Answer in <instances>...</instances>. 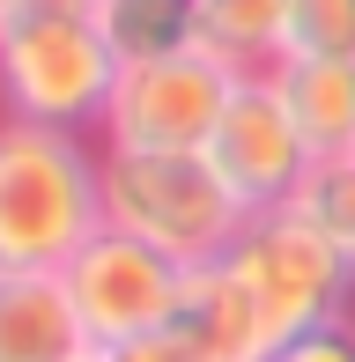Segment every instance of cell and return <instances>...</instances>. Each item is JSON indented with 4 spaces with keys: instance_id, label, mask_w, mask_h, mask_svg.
Returning <instances> with one entry per match:
<instances>
[{
    "instance_id": "cell-7",
    "label": "cell",
    "mask_w": 355,
    "mask_h": 362,
    "mask_svg": "<svg viewBox=\"0 0 355 362\" xmlns=\"http://www.w3.org/2000/svg\"><path fill=\"white\" fill-rule=\"evenodd\" d=\"M207 163L222 170V185H230L252 215L296 200L303 170H311L318 156H311V141H303V126H296V111H289L274 67L237 74L230 104H222V126H215V141H207Z\"/></svg>"
},
{
    "instance_id": "cell-12",
    "label": "cell",
    "mask_w": 355,
    "mask_h": 362,
    "mask_svg": "<svg viewBox=\"0 0 355 362\" xmlns=\"http://www.w3.org/2000/svg\"><path fill=\"white\" fill-rule=\"evenodd\" d=\"M96 30L111 37L119 67H126V59H163V52L200 45L192 0H96Z\"/></svg>"
},
{
    "instance_id": "cell-8",
    "label": "cell",
    "mask_w": 355,
    "mask_h": 362,
    "mask_svg": "<svg viewBox=\"0 0 355 362\" xmlns=\"http://www.w3.org/2000/svg\"><path fill=\"white\" fill-rule=\"evenodd\" d=\"M170 333L185 340L200 362H267L281 340H274L260 296L230 274V259H207V267H185V288H178Z\"/></svg>"
},
{
    "instance_id": "cell-11",
    "label": "cell",
    "mask_w": 355,
    "mask_h": 362,
    "mask_svg": "<svg viewBox=\"0 0 355 362\" xmlns=\"http://www.w3.org/2000/svg\"><path fill=\"white\" fill-rule=\"evenodd\" d=\"M192 15H200V45L222 52L237 74H260L281 59L289 0H192Z\"/></svg>"
},
{
    "instance_id": "cell-1",
    "label": "cell",
    "mask_w": 355,
    "mask_h": 362,
    "mask_svg": "<svg viewBox=\"0 0 355 362\" xmlns=\"http://www.w3.org/2000/svg\"><path fill=\"white\" fill-rule=\"evenodd\" d=\"M104 229V148L89 134L0 119V267L59 274Z\"/></svg>"
},
{
    "instance_id": "cell-3",
    "label": "cell",
    "mask_w": 355,
    "mask_h": 362,
    "mask_svg": "<svg viewBox=\"0 0 355 362\" xmlns=\"http://www.w3.org/2000/svg\"><path fill=\"white\" fill-rule=\"evenodd\" d=\"M119 89V52L96 15H8L0 23V119L96 134Z\"/></svg>"
},
{
    "instance_id": "cell-14",
    "label": "cell",
    "mask_w": 355,
    "mask_h": 362,
    "mask_svg": "<svg viewBox=\"0 0 355 362\" xmlns=\"http://www.w3.org/2000/svg\"><path fill=\"white\" fill-rule=\"evenodd\" d=\"M281 59H355V0H289Z\"/></svg>"
},
{
    "instance_id": "cell-15",
    "label": "cell",
    "mask_w": 355,
    "mask_h": 362,
    "mask_svg": "<svg viewBox=\"0 0 355 362\" xmlns=\"http://www.w3.org/2000/svg\"><path fill=\"white\" fill-rule=\"evenodd\" d=\"M267 362H355V318H326V325H311V333L281 340Z\"/></svg>"
},
{
    "instance_id": "cell-18",
    "label": "cell",
    "mask_w": 355,
    "mask_h": 362,
    "mask_svg": "<svg viewBox=\"0 0 355 362\" xmlns=\"http://www.w3.org/2000/svg\"><path fill=\"white\" fill-rule=\"evenodd\" d=\"M8 15H15V0H0V23H8Z\"/></svg>"
},
{
    "instance_id": "cell-9",
    "label": "cell",
    "mask_w": 355,
    "mask_h": 362,
    "mask_svg": "<svg viewBox=\"0 0 355 362\" xmlns=\"http://www.w3.org/2000/svg\"><path fill=\"white\" fill-rule=\"evenodd\" d=\"M89 333L67 303L59 274H8L0 267V362H89Z\"/></svg>"
},
{
    "instance_id": "cell-10",
    "label": "cell",
    "mask_w": 355,
    "mask_h": 362,
    "mask_svg": "<svg viewBox=\"0 0 355 362\" xmlns=\"http://www.w3.org/2000/svg\"><path fill=\"white\" fill-rule=\"evenodd\" d=\"M274 81H281L311 156L355 148V59H274Z\"/></svg>"
},
{
    "instance_id": "cell-16",
    "label": "cell",
    "mask_w": 355,
    "mask_h": 362,
    "mask_svg": "<svg viewBox=\"0 0 355 362\" xmlns=\"http://www.w3.org/2000/svg\"><path fill=\"white\" fill-rule=\"evenodd\" d=\"M89 362H200V355H192L185 340H178L170 325H163V333H149V340H119V348H96Z\"/></svg>"
},
{
    "instance_id": "cell-5",
    "label": "cell",
    "mask_w": 355,
    "mask_h": 362,
    "mask_svg": "<svg viewBox=\"0 0 355 362\" xmlns=\"http://www.w3.org/2000/svg\"><path fill=\"white\" fill-rule=\"evenodd\" d=\"M230 89H237V67L207 45H185V52H163V59H126L96 141L104 148H163V156L170 148H207Z\"/></svg>"
},
{
    "instance_id": "cell-13",
    "label": "cell",
    "mask_w": 355,
    "mask_h": 362,
    "mask_svg": "<svg viewBox=\"0 0 355 362\" xmlns=\"http://www.w3.org/2000/svg\"><path fill=\"white\" fill-rule=\"evenodd\" d=\"M289 207H296L311 229H326V237L355 259V148L348 156H318L311 170H303V185H296Z\"/></svg>"
},
{
    "instance_id": "cell-2",
    "label": "cell",
    "mask_w": 355,
    "mask_h": 362,
    "mask_svg": "<svg viewBox=\"0 0 355 362\" xmlns=\"http://www.w3.org/2000/svg\"><path fill=\"white\" fill-rule=\"evenodd\" d=\"M104 222L170 252L178 267H207L237 244L252 207L222 185L207 148H104Z\"/></svg>"
},
{
    "instance_id": "cell-17",
    "label": "cell",
    "mask_w": 355,
    "mask_h": 362,
    "mask_svg": "<svg viewBox=\"0 0 355 362\" xmlns=\"http://www.w3.org/2000/svg\"><path fill=\"white\" fill-rule=\"evenodd\" d=\"M15 15H96V0H15Z\"/></svg>"
},
{
    "instance_id": "cell-4",
    "label": "cell",
    "mask_w": 355,
    "mask_h": 362,
    "mask_svg": "<svg viewBox=\"0 0 355 362\" xmlns=\"http://www.w3.org/2000/svg\"><path fill=\"white\" fill-rule=\"evenodd\" d=\"M230 274L260 296L274 340H296L326 318H348V296H355V259L326 229H311L296 207H267L237 229L230 252Z\"/></svg>"
},
{
    "instance_id": "cell-6",
    "label": "cell",
    "mask_w": 355,
    "mask_h": 362,
    "mask_svg": "<svg viewBox=\"0 0 355 362\" xmlns=\"http://www.w3.org/2000/svg\"><path fill=\"white\" fill-rule=\"evenodd\" d=\"M59 281H67V303H74V318H82L89 348H119V340H149V333L170 325L185 267H178L170 252H156V244H141V237H126V229L104 222L82 252L59 267Z\"/></svg>"
}]
</instances>
